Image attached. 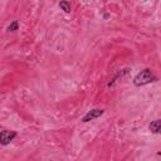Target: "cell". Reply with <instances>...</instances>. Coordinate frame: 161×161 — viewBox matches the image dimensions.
<instances>
[{
    "label": "cell",
    "instance_id": "6da1fadb",
    "mask_svg": "<svg viewBox=\"0 0 161 161\" xmlns=\"http://www.w3.org/2000/svg\"><path fill=\"white\" fill-rule=\"evenodd\" d=\"M156 79L157 78L153 76V73L150 71L149 68H146V69L141 71V72H140L135 77V78H134V83H135V86H137V87H142V86L149 85V83L155 82Z\"/></svg>",
    "mask_w": 161,
    "mask_h": 161
},
{
    "label": "cell",
    "instance_id": "7a4b0ae2",
    "mask_svg": "<svg viewBox=\"0 0 161 161\" xmlns=\"http://www.w3.org/2000/svg\"><path fill=\"white\" fill-rule=\"evenodd\" d=\"M15 137H17V132L15 131H9V130L0 131V144L2 145L10 144Z\"/></svg>",
    "mask_w": 161,
    "mask_h": 161
},
{
    "label": "cell",
    "instance_id": "3957f363",
    "mask_svg": "<svg viewBox=\"0 0 161 161\" xmlns=\"http://www.w3.org/2000/svg\"><path fill=\"white\" fill-rule=\"evenodd\" d=\"M104 113L103 110H100V108H94V110H91L89 112H87V113L82 117V122H89V121H93L96 120V118L101 117L102 115Z\"/></svg>",
    "mask_w": 161,
    "mask_h": 161
},
{
    "label": "cell",
    "instance_id": "277c9868",
    "mask_svg": "<svg viewBox=\"0 0 161 161\" xmlns=\"http://www.w3.org/2000/svg\"><path fill=\"white\" fill-rule=\"evenodd\" d=\"M149 128L151 132H153V134H159L160 132V128H161V121L160 120H155V121H152L149 126Z\"/></svg>",
    "mask_w": 161,
    "mask_h": 161
},
{
    "label": "cell",
    "instance_id": "5b68a950",
    "mask_svg": "<svg viewBox=\"0 0 161 161\" xmlns=\"http://www.w3.org/2000/svg\"><path fill=\"white\" fill-rule=\"evenodd\" d=\"M59 8L64 11V13H71V9H72V6H71V3L69 2H60L59 3Z\"/></svg>",
    "mask_w": 161,
    "mask_h": 161
},
{
    "label": "cell",
    "instance_id": "8992f818",
    "mask_svg": "<svg viewBox=\"0 0 161 161\" xmlns=\"http://www.w3.org/2000/svg\"><path fill=\"white\" fill-rule=\"evenodd\" d=\"M128 73V69H122V71H120V72H118L116 76H115V78L113 79H112V82H110V85H108V87H111V86H113V83L116 82V79L117 78H120V77H123L125 74H127Z\"/></svg>",
    "mask_w": 161,
    "mask_h": 161
},
{
    "label": "cell",
    "instance_id": "52a82bcc",
    "mask_svg": "<svg viewBox=\"0 0 161 161\" xmlns=\"http://www.w3.org/2000/svg\"><path fill=\"white\" fill-rule=\"evenodd\" d=\"M18 28H19V23L15 20V22H13L8 28H6V30L8 32H15V30H18Z\"/></svg>",
    "mask_w": 161,
    "mask_h": 161
},
{
    "label": "cell",
    "instance_id": "ba28073f",
    "mask_svg": "<svg viewBox=\"0 0 161 161\" xmlns=\"http://www.w3.org/2000/svg\"><path fill=\"white\" fill-rule=\"evenodd\" d=\"M103 18H104V19H107V18H110V14H104V15H103Z\"/></svg>",
    "mask_w": 161,
    "mask_h": 161
}]
</instances>
